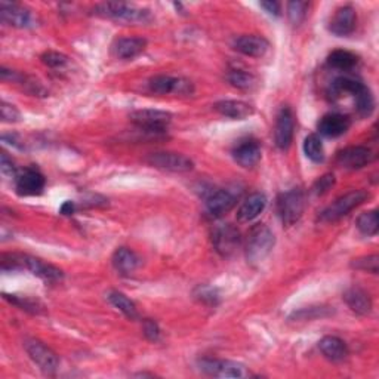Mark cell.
I'll return each mask as SVG.
<instances>
[{
	"instance_id": "cell-3",
	"label": "cell",
	"mask_w": 379,
	"mask_h": 379,
	"mask_svg": "<svg viewBox=\"0 0 379 379\" xmlns=\"http://www.w3.org/2000/svg\"><path fill=\"white\" fill-rule=\"evenodd\" d=\"M94 12L104 18H110L122 23H148L151 19L150 10L136 8L123 2H108L95 6Z\"/></svg>"
},
{
	"instance_id": "cell-13",
	"label": "cell",
	"mask_w": 379,
	"mask_h": 379,
	"mask_svg": "<svg viewBox=\"0 0 379 379\" xmlns=\"http://www.w3.org/2000/svg\"><path fill=\"white\" fill-rule=\"evenodd\" d=\"M45 184V177L35 168H27L15 175V190L19 196H39Z\"/></svg>"
},
{
	"instance_id": "cell-10",
	"label": "cell",
	"mask_w": 379,
	"mask_h": 379,
	"mask_svg": "<svg viewBox=\"0 0 379 379\" xmlns=\"http://www.w3.org/2000/svg\"><path fill=\"white\" fill-rule=\"evenodd\" d=\"M200 371L209 376L215 378H247L251 372L246 369V366L236 363L231 360L221 359H202L199 362Z\"/></svg>"
},
{
	"instance_id": "cell-42",
	"label": "cell",
	"mask_w": 379,
	"mask_h": 379,
	"mask_svg": "<svg viewBox=\"0 0 379 379\" xmlns=\"http://www.w3.org/2000/svg\"><path fill=\"white\" fill-rule=\"evenodd\" d=\"M144 335L150 341H153V342L159 341L160 340V329L157 326V323L153 320H146L144 321Z\"/></svg>"
},
{
	"instance_id": "cell-21",
	"label": "cell",
	"mask_w": 379,
	"mask_h": 379,
	"mask_svg": "<svg viewBox=\"0 0 379 379\" xmlns=\"http://www.w3.org/2000/svg\"><path fill=\"white\" fill-rule=\"evenodd\" d=\"M344 301L346 306L351 308L355 314H360V316H366L372 310V299L369 294L362 288H350L344 292Z\"/></svg>"
},
{
	"instance_id": "cell-26",
	"label": "cell",
	"mask_w": 379,
	"mask_h": 379,
	"mask_svg": "<svg viewBox=\"0 0 379 379\" xmlns=\"http://www.w3.org/2000/svg\"><path fill=\"white\" fill-rule=\"evenodd\" d=\"M139 264V256L129 247H118L113 255V265L121 274L134 273Z\"/></svg>"
},
{
	"instance_id": "cell-43",
	"label": "cell",
	"mask_w": 379,
	"mask_h": 379,
	"mask_svg": "<svg viewBox=\"0 0 379 379\" xmlns=\"http://www.w3.org/2000/svg\"><path fill=\"white\" fill-rule=\"evenodd\" d=\"M0 168H2L3 173H9V175H17V168L14 166L12 159H9L8 155L2 153V160H0Z\"/></svg>"
},
{
	"instance_id": "cell-39",
	"label": "cell",
	"mask_w": 379,
	"mask_h": 379,
	"mask_svg": "<svg viewBox=\"0 0 379 379\" xmlns=\"http://www.w3.org/2000/svg\"><path fill=\"white\" fill-rule=\"evenodd\" d=\"M328 308H323L320 307L319 308H302L301 311L298 312H294V316H292V319H297V320H311V319H316V317H321V316H328Z\"/></svg>"
},
{
	"instance_id": "cell-6",
	"label": "cell",
	"mask_w": 379,
	"mask_h": 379,
	"mask_svg": "<svg viewBox=\"0 0 379 379\" xmlns=\"http://www.w3.org/2000/svg\"><path fill=\"white\" fill-rule=\"evenodd\" d=\"M23 345L30 359L39 366V369L43 373L53 375L57 372L60 366V359L57 353L52 351L46 344H43L42 341L35 338H26Z\"/></svg>"
},
{
	"instance_id": "cell-18",
	"label": "cell",
	"mask_w": 379,
	"mask_h": 379,
	"mask_svg": "<svg viewBox=\"0 0 379 379\" xmlns=\"http://www.w3.org/2000/svg\"><path fill=\"white\" fill-rule=\"evenodd\" d=\"M234 49L246 57L261 58L270 49V42L263 36L246 35L234 40Z\"/></svg>"
},
{
	"instance_id": "cell-44",
	"label": "cell",
	"mask_w": 379,
	"mask_h": 379,
	"mask_svg": "<svg viewBox=\"0 0 379 379\" xmlns=\"http://www.w3.org/2000/svg\"><path fill=\"white\" fill-rule=\"evenodd\" d=\"M259 5H261V8L265 9V12L270 14V15H273V17H280L281 15L280 3L273 2V0H270V2H261Z\"/></svg>"
},
{
	"instance_id": "cell-25",
	"label": "cell",
	"mask_w": 379,
	"mask_h": 379,
	"mask_svg": "<svg viewBox=\"0 0 379 379\" xmlns=\"http://www.w3.org/2000/svg\"><path fill=\"white\" fill-rule=\"evenodd\" d=\"M319 349L328 360L335 363L342 362L344 359H346V355H349L346 344L338 337H324L319 342Z\"/></svg>"
},
{
	"instance_id": "cell-5",
	"label": "cell",
	"mask_w": 379,
	"mask_h": 379,
	"mask_svg": "<svg viewBox=\"0 0 379 379\" xmlns=\"http://www.w3.org/2000/svg\"><path fill=\"white\" fill-rule=\"evenodd\" d=\"M369 197H371V194L364 190H354V191L346 193L340 199L335 200L330 206H328L321 212V215H320L321 220L328 221V222L338 221V220L344 218L345 215H349L353 209L363 204Z\"/></svg>"
},
{
	"instance_id": "cell-20",
	"label": "cell",
	"mask_w": 379,
	"mask_h": 379,
	"mask_svg": "<svg viewBox=\"0 0 379 379\" xmlns=\"http://www.w3.org/2000/svg\"><path fill=\"white\" fill-rule=\"evenodd\" d=\"M234 160L243 168H252L261 160V146L256 141H245L233 150Z\"/></svg>"
},
{
	"instance_id": "cell-45",
	"label": "cell",
	"mask_w": 379,
	"mask_h": 379,
	"mask_svg": "<svg viewBox=\"0 0 379 379\" xmlns=\"http://www.w3.org/2000/svg\"><path fill=\"white\" fill-rule=\"evenodd\" d=\"M74 212V203L73 202H64L61 206V213L62 215H71Z\"/></svg>"
},
{
	"instance_id": "cell-12",
	"label": "cell",
	"mask_w": 379,
	"mask_h": 379,
	"mask_svg": "<svg viewBox=\"0 0 379 379\" xmlns=\"http://www.w3.org/2000/svg\"><path fill=\"white\" fill-rule=\"evenodd\" d=\"M0 19L15 28H30L35 26V17L31 10L19 3L0 2Z\"/></svg>"
},
{
	"instance_id": "cell-36",
	"label": "cell",
	"mask_w": 379,
	"mask_h": 379,
	"mask_svg": "<svg viewBox=\"0 0 379 379\" xmlns=\"http://www.w3.org/2000/svg\"><path fill=\"white\" fill-rule=\"evenodd\" d=\"M42 61L45 66L51 67V69H61L64 66H67L69 58L64 55V53L55 52V51H48L42 55Z\"/></svg>"
},
{
	"instance_id": "cell-8",
	"label": "cell",
	"mask_w": 379,
	"mask_h": 379,
	"mask_svg": "<svg viewBox=\"0 0 379 379\" xmlns=\"http://www.w3.org/2000/svg\"><path fill=\"white\" fill-rule=\"evenodd\" d=\"M146 161L156 169L184 173L190 172L194 168L193 160L181 153H172V151H157L146 157Z\"/></svg>"
},
{
	"instance_id": "cell-17",
	"label": "cell",
	"mask_w": 379,
	"mask_h": 379,
	"mask_svg": "<svg viewBox=\"0 0 379 379\" xmlns=\"http://www.w3.org/2000/svg\"><path fill=\"white\" fill-rule=\"evenodd\" d=\"M351 126V121L349 116L340 113H329L324 114L317 125L319 132L328 138H338L349 131Z\"/></svg>"
},
{
	"instance_id": "cell-14",
	"label": "cell",
	"mask_w": 379,
	"mask_h": 379,
	"mask_svg": "<svg viewBox=\"0 0 379 379\" xmlns=\"http://www.w3.org/2000/svg\"><path fill=\"white\" fill-rule=\"evenodd\" d=\"M295 117L289 107H283L277 114L274 127V141L280 150H288L294 139Z\"/></svg>"
},
{
	"instance_id": "cell-9",
	"label": "cell",
	"mask_w": 379,
	"mask_h": 379,
	"mask_svg": "<svg viewBox=\"0 0 379 379\" xmlns=\"http://www.w3.org/2000/svg\"><path fill=\"white\" fill-rule=\"evenodd\" d=\"M148 88L151 92L157 95H179V96H190L194 94V85L188 79L184 78H172V76L160 74L150 79Z\"/></svg>"
},
{
	"instance_id": "cell-32",
	"label": "cell",
	"mask_w": 379,
	"mask_h": 379,
	"mask_svg": "<svg viewBox=\"0 0 379 379\" xmlns=\"http://www.w3.org/2000/svg\"><path fill=\"white\" fill-rule=\"evenodd\" d=\"M357 229L363 236H375L379 229V218L376 211H367L357 218Z\"/></svg>"
},
{
	"instance_id": "cell-11",
	"label": "cell",
	"mask_w": 379,
	"mask_h": 379,
	"mask_svg": "<svg viewBox=\"0 0 379 379\" xmlns=\"http://www.w3.org/2000/svg\"><path fill=\"white\" fill-rule=\"evenodd\" d=\"M240 233L231 224H220L212 231L215 251L222 256L233 255L240 246Z\"/></svg>"
},
{
	"instance_id": "cell-29",
	"label": "cell",
	"mask_w": 379,
	"mask_h": 379,
	"mask_svg": "<svg viewBox=\"0 0 379 379\" xmlns=\"http://www.w3.org/2000/svg\"><path fill=\"white\" fill-rule=\"evenodd\" d=\"M357 64V57L350 51L337 49L328 57V66L337 70H351Z\"/></svg>"
},
{
	"instance_id": "cell-23",
	"label": "cell",
	"mask_w": 379,
	"mask_h": 379,
	"mask_svg": "<svg viewBox=\"0 0 379 379\" xmlns=\"http://www.w3.org/2000/svg\"><path fill=\"white\" fill-rule=\"evenodd\" d=\"M213 108L218 112L221 116L234 118V121H243V118L254 114V107L245 101H237V100H224L216 103Z\"/></svg>"
},
{
	"instance_id": "cell-30",
	"label": "cell",
	"mask_w": 379,
	"mask_h": 379,
	"mask_svg": "<svg viewBox=\"0 0 379 379\" xmlns=\"http://www.w3.org/2000/svg\"><path fill=\"white\" fill-rule=\"evenodd\" d=\"M227 80L231 86L237 89H243V91H251L254 89L258 80L254 74L247 73V71H242V70H233L227 76Z\"/></svg>"
},
{
	"instance_id": "cell-41",
	"label": "cell",
	"mask_w": 379,
	"mask_h": 379,
	"mask_svg": "<svg viewBox=\"0 0 379 379\" xmlns=\"http://www.w3.org/2000/svg\"><path fill=\"white\" fill-rule=\"evenodd\" d=\"M333 184H335V177L328 173V175H323L316 184H314L312 190L316 194H324L333 187Z\"/></svg>"
},
{
	"instance_id": "cell-4",
	"label": "cell",
	"mask_w": 379,
	"mask_h": 379,
	"mask_svg": "<svg viewBox=\"0 0 379 379\" xmlns=\"http://www.w3.org/2000/svg\"><path fill=\"white\" fill-rule=\"evenodd\" d=\"M306 209V196L301 188H292L281 193L277 199V212L281 222L286 227L294 225L301 220Z\"/></svg>"
},
{
	"instance_id": "cell-19",
	"label": "cell",
	"mask_w": 379,
	"mask_h": 379,
	"mask_svg": "<svg viewBox=\"0 0 379 379\" xmlns=\"http://www.w3.org/2000/svg\"><path fill=\"white\" fill-rule=\"evenodd\" d=\"M234 206H236V196L229 190L212 191L206 197V209L212 216H215V218L229 213Z\"/></svg>"
},
{
	"instance_id": "cell-15",
	"label": "cell",
	"mask_w": 379,
	"mask_h": 379,
	"mask_svg": "<svg viewBox=\"0 0 379 379\" xmlns=\"http://www.w3.org/2000/svg\"><path fill=\"white\" fill-rule=\"evenodd\" d=\"M373 160V153L371 148L363 146L346 147L340 151L337 156V164L345 169H362L369 165Z\"/></svg>"
},
{
	"instance_id": "cell-22",
	"label": "cell",
	"mask_w": 379,
	"mask_h": 379,
	"mask_svg": "<svg viewBox=\"0 0 379 379\" xmlns=\"http://www.w3.org/2000/svg\"><path fill=\"white\" fill-rule=\"evenodd\" d=\"M147 48V40L143 37H122L118 39L114 46V55L121 60H134Z\"/></svg>"
},
{
	"instance_id": "cell-40",
	"label": "cell",
	"mask_w": 379,
	"mask_h": 379,
	"mask_svg": "<svg viewBox=\"0 0 379 379\" xmlns=\"http://www.w3.org/2000/svg\"><path fill=\"white\" fill-rule=\"evenodd\" d=\"M0 116H2V121L6 123H17L21 118L17 107L8 103H2V107H0Z\"/></svg>"
},
{
	"instance_id": "cell-33",
	"label": "cell",
	"mask_w": 379,
	"mask_h": 379,
	"mask_svg": "<svg viewBox=\"0 0 379 379\" xmlns=\"http://www.w3.org/2000/svg\"><path fill=\"white\" fill-rule=\"evenodd\" d=\"M304 153L306 156L314 161V164H320L324 159V150H323V144L321 139L317 135H308L304 141Z\"/></svg>"
},
{
	"instance_id": "cell-34",
	"label": "cell",
	"mask_w": 379,
	"mask_h": 379,
	"mask_svg": "<svg viewBox=\"0 0 379 379\" xmlns=\"http://www.w3.org/2000/svg\"><path fill=\"white\" fill-rule=\"evenodd\" d=\"M308 6L310 5L307 2H290L288 5V15H289V19L292 21V24L299 26L302 21L306 19Z\"/></svg>"
},
{
	"instance_id": "cell-7",
	"label": "cell",
	"mask_w": 379,
	"mask_h": 379,
	"mask_svg": "<svg viewBox=\"0 0 379 379\" xmlns=\"http://www.w3.org/2000/svg\"><path fill=\"white\" fill-rule=\"evenodd\" d=\"M131 121L144 134L157 135L166 131L172 122V114L168 112L153 110V108H146V110H136L131 113Z\"/></svg>"
},
{
	"instance_id": "cell-28",
	"label": "cell",
	"mask_w": 379,
	"mask_h": 379,
	"mask_svg": "<svg viewBox=\"0 0 379 379\" xmlns=\"http://www.w3.org/2000/svg\"><path fill=\"white\" fill-rule=\"evenodd\" d=\"M107 299L110 301V304L114 308H117L118 311H122L127 319H131V320L138 319V311H136L135 304L125 294H122V292L110 290L107 294Z\"/></svg>"
},
{
	"instance_id": "cell-31",
	"label": "cell",
	"mask_w": 379,
	"mask_h": 379,
	"mask_svg": "<svg viewBox=\"0 0 379 379\" xmlns=\"http://www.w3.org/2000/svg\"><path fill=\"white\" fill-rule=\"evenodd\" d=\"M355 100V110L362 117H369L375 110V100L371 89L364 86V88L354 96Z\"/></svg>"
},
{
	"instance_id": "cell-38",
	"label": "cell",
	"mask_w": 379,
	"mask_h": 379,
	"mask_svg": "<svg viewBox=\"0 0 379 379\" xmlns=\"http://www.w3.org/2000/svg\"><path fill=\"white\" fill-rule=\"evenodd\" d=\"M196 297L203 301V302H206V304H218V301H220V294H218V290H216L215 288H211V286H200L197 289V294Z\"/></svg>"
},
{
	"instance_id": "cell-35",
	"label": "cell",
	"mask_w": 379,
	"mask_h": 379,
	"mask_svg": "<svg viewBox=\"0 0 379 379\" xmlns=\"http://www.w3.org/2000/svg\"><path fill=\"white\" fill-rule=\"evenodd\" d=\"M378 264H379L378 255H371V256H363V258L354 259V261L351 263V267L355 270H360V272L378 274Z\"/></svg>"
},
{
	"instance_id": "cell-16",
	"label": "cell",
	"mask_w": 379,
	"mask_h": 379,
	"mask_svg": "<svg viewBox=\"0 0 379 379\" xmlns=\"http://www.w3.org/2000/svg\"><path fill=\"white\" fill-rule=\"evenodd\" d=\"M357 23V14L353 6L340 8L329 23V31L332 35L344 37L351 35Z\"/></svg>"
},
{
	"instance_id": "cell-37",
	"label": "cell",
	"mask_w": 379,
	"mask_h": 379,
	"mask_svg": "<svg viewBox=\"0 0 379 379\" xmlns=\"http://www.w3.org/2000/svg\"><path fill=\"white\" fill-rule=\"evenodd\" d=\"M5 299H9L12 304L18 306L21 310H26V311H31V312H39L40 308H43L37 301H33L30 298H23V297H17V295H3Z\"/></svg>"
},
{
	"instance_id": "cell-24",
	"label": "cell",
	"mask_w": 379,
	"mask_h": 379,
	"mask_svg": "<svg viewBox=\"0 0 379 379\" xmlns=\"http://www.w3.org/2000/svg\"><path fill=\"white\" fill-rule=\"evenodd\" d=\"M267 206V197L263 193H254L249 196L237 212V218L242 222H249L255 220L256 216L261 213Z\"/></svg>"
},
{
	"instance_id": "cell-2",
	"label": "cell",
	"mask_w": 379,
	"mask_h": 379,
	"mask_svg": "<svg viewBox=\"0 0 379 379\" xmlns=\"http://www.w3.org/2000/svg\"><path fill=\"white\" fill-rule=\"evenodd\" d=\"M276 239L273 231L264 224H256L247 234L246 258L251 264H261L272 254Z\"/></svg>"
},
{
	"instance_id": "cell-27",
	"label": "cell",
	"mask_w": 379,
	"mask_h": 379,
	"mask_svg": "<svg viewBox=\"0 0 379 379\" xmlns=\"http://www.w3.org/2000/svg\"><path fill=\"white\" fill-rule=\"evenodd\" d=\"M364 86L366 85L360 79L351 78V76H341L330 85V94L333 96H340L341 94H351L355 96Z\"/></svg>"
},
{
	"instance_id": "cell-1",
	"label": "cell",
	"mask_w": 379,
	"mask_h": 379,
	"mask_svg": "<svg viewBox=\"0 0 379 379\" xmlns=\"http://www.w3.org/2000/svg\"><path fill=\"white\" fill-rule=\"evenodd\" d=\"M2 270H27L31 274L40 277L42 280L49 281V283H57L61 281L64 274L60 268L53 267L51 264L43 263L42 259H37L30 255L23 254H6L2 256Z\"/></svg>"
}]
</instances>
